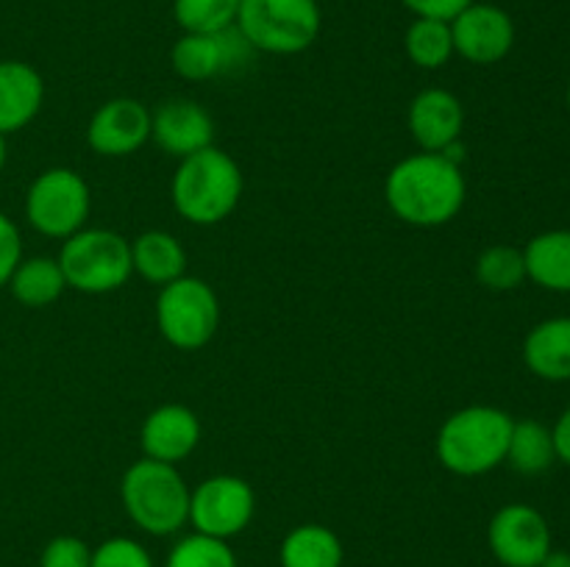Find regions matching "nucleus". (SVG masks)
Segmentation results:
<instances>
[{
    "instance_id": "nucleus-1",
    "label": "nucleus",
    "mask_w": 570,
    "mask_h": 567,
    "mask_svg": "<svg viewBox=\"0 0 570 567\" xmlns=\"http://www.w3.org/2000/svg\"><path fill=\"white\" fill-rule=\"evenodd\" d=\"M468 198L462 165L443 153L401 159L384 178V200L399 220L417 228H438L454 220Z\"/></svg>"
},
{
    "instance_id": "nucleus-2",
    "label": "nucleus",
    "mask_w": 570,
    "mask_h": 567,
    "mask_svg": "<svg viewBox=\"0 0 570 567\" xmlns=\"http://www.w3.org/2000/svg\"><path fill=\"white\" fill-rule=\"evenodd\" d=\"M512 415L499 406H465L438 431V459L454 476H484L507 461Z\"/></svg>"
},
{
    "instance_id": "nucleus-3",
    "label": "nucleus",
    "mask_w": 570,
    "mask_h": 567,
    "mask_svg": "<svg viewBox=\"0 0 570 567\" xmlns=\"http://www.w3.org/2000/svg\"><path fill=\"white\" fill-rule=\"evenodd\" d=\"M173 206L195 226H217L243 198L239 165L215 145L181 159L170 183Z\"/></svg>"
},
{
    "instance_id": "nucleus-4",
    "label": "nucleus",
    "mask_w": 570,
    "mask_h": 567,
    "mask_svg": "<svg viewBox=\"0 0 570 567\" xmlns=\"http://www.w3.org/2000/svg\"><path fill=\"white\" fill-rule=\"evenodd\" d=\"M189 493L176 465L142 456L126 470L120 481L122 509L134 526L154 537L176 534L189 520Z\"/></svg>"
},
{
    "instance_id": "nucleus-5",
    "label": "nucleus",
    "mask_w": 570,
    "mask_h": 567,
    "mask_svg": "<svg viewBox=\"0 0 570 567\" xmlns=\"http://www.w3.org/2000/svg\"><path fill=\"white\" fill-rule=\"evenodd\" d=\"M56 261L67 287L87 295L115 292L134 276L131 245L109 228H81L67 237Z\"/></svg>"
},
{
    "instance_id": "nucleus-6",
    "label": "nucleus",
    "mask_w": 570,
    "mask_h": 567,
    "mask_svg": "<svg viewBox=\"0 0 570 567\" xmlns=\"http://www.w3.org/2000/svg\"><path fill=\"white\" fill-rule=\"evenodd\" d=\"M237 28L254 50L295 56L321 33L317 0H239Z\"/></svg>"
},
{
    "instance_id": "nucleus-7",
    "label": "nucleus",
    "mask_w": 570,
    "mask_h": 567,
    "mask_svg": "<svg viewBox=\"0 0 570 567\" xmlns=\"http://www.w3.org/2000/svg\"><path fill=\"white\" fill-rule=\"evenodd\" d=\"M156 322L173 348L198 350L220 326V300L204 278L181 276L161 287L156 298Z\"/></svg>"
},
{
    "instance_id": "nucleus-8",
    "label": "nucleus",
    "mask_w": 570,
    "mask_h": 567,
    "mask_svg": "<svg viewBox=\"0 0 570 567\" xmlns=\"http://www.w3.org/2000/svg\"><path fill=\"white\" fill-rule=\"evenodd\" d=\"M92 206L89 183L70 167L39 172L26 195V217L33 231L50 239H67L83 228Z\"/></svg>"
},
{
    "instance_id": "nucleus-9",
    "label": "nucleus",
    "mask_w": 570,
    "mask_h": 567,
    "mask_svg": "<svg viewBox=\"0 0 570 567\" xmlns=\"http://www.w3.org/2000/svg\"><path fill=\"white\" fill-rule=\"evenodd\" d=\"M256 511V495L239 476H212L189 493V520L195 531L215 539L237 537Z\"/></svg>"
},
{
    "instance_id": "nucleus-10",
    "label": "nucleus",
    "mask_w": 570,
    "mask_h": 567,
    "mask_svg": "<svg viewBox=\"0 0 570 567\" xmlns=\"http://www.w3.org/2000/svg\"><path fill=\"white\" fill-rule=\"evenodd\" d=\"M488 543L504 567H540L551 550L549 520L529 504H507L490 520Z\"/></svg>"
},
{
    "instance_id": "nucleus-11",
    "label": "nucleus",
    "mask_w": 570,
    "mask_h": 567,
    "mask_svg": "<svg viewBox=\"0 0 570 567\" xmlns=\"http://www.w3.org/2000/svg\"><path fill=\"white\" fill-rule=\"evenodd\" d=\"M254 48L237 26L217 33H184L170 50L173 70L187 81H209L239 70L250 61Z\"/></svg>"
},
{
    "instance_id": "nucleus-12",
    "label": "nucleus",
    "mask_w": 570,
    "mask_h": 567,
    "mask_svg": "<svg viewBox=\"0 0 570 567\" xmlns=\"http://www.w3.org/2000/svg\"><path fill=\"white\" fill-rule=\"evenodd\" d=\"M451 39L454 53L471 64H495L507 59L515 44V22L501 6L473 0L451 20Z\"/></svg>"
},
{
    "instance_id": "nucleus-13",
    "label": "nucleus",
    "mask_w": 570,
    "mask_h": 567,
    "mask_svg": "<svg viewBox=\"0 0 570 567\" xmlns=\"http://www.w3.org/2000/svg\"><path fill=\"white\" fill-rule=\"evenodd\" d=\"M150 139V111L134 98H115L98 106L87 126V142L98 156H131Z\"/></svg>"
},
{
    "instance_id": "nucleus-14",
    "label": "nucleus",
    "mask_w": 570,
    "mask_h": 567,
    "mask_svg": "<svg viewBox=\"0 0 570 567\" xmlns=\"http://www.w3.org/2000/svg\"><path fill=\"white\" fill-rule=\"evenodd\" d=\"M406 126L412 139L423 148V153H443L454 142H460L465 126L462 100L449 89H423L412 98L406 111Z\"/></svg>"
},
{
    "instance_id": "nucleus-15",
    "label": "nucleus",
    "mask_w": 570,
    "mask_h": 567,
    "mask_svg": "<svg viewBox=\"0 0 570 567\" xmlns=\"http://www.w3.org/2000/svg\"><path fill=\"white\" fill-rule=\"evenodd\" d=\"M150 137L156 139V145L165 153L187 159L198 150L212 148V142H215V120L195 100H167L150 115Z\"/></svg>"
},
{
    "instance_id": "nucleus-16",
    "label": "nucleus",
    "mask_w": 570,
    "mask_h": 567,
    "mask_svg": "<svg viewBox=\"0 0 570 567\" xmlns=\"http://www.w3.org/2000/svg\"><path fill=\"white\" fill-rule=\"evenodd\" d=\"M200 442V420L189 406L165 404L145 417L139 428V445L148 459L176 465L187 459Z\"/></svg>"
},
{
    "instance_id": "nucleus-17",
    "label": "nucleus",
    "mask_w": 570,
    "mask_h": 567,
    "mask_svg": "<svg viewBox=\"0 0 570 567\" xmlns=\"http://www.w3.org/2000/svg\"><path fill=\"white\" fill-rule=\"evenodd\" d=\"M45 81L28 61H0V133H14L39 115Z\"/></svg>"
},
{
    "instance_id": "nucleus-18",
    "label": "nucleus",
    "mask_w": 570,
    "mask_h": 567,
    "mask_svg": "<svg viewBox=\"0 0 570 567\" xmlns=\"http://www.w3.org/2000/svg\"><path fill=\"white\" fill-rule=\"evenodd\" d=\"M523 361L543 381H570V317H549L523 339Z\"/></svg>"
},
{
    "instance_id": "nucleus-19",
    "label": "nucleus",
    "mask_w": 570,
    "mask_h": 567,
    "mask_svg": "<svg viewBox=\"0 0 570 567\" xmlns=\"http://www.w3.org/2000/svg\"><path fill=\"white\" fill-rule=\"evenodd\" d=\"M527 278L549 292H570V228H554L529 239L523 248Z\"/></svg>"
},
{
    "instance_id": "nucleus-20",
    "label": "nucleus",
    "mask_w": 570,
    "mask_h": 567,
    "mask_svg": "<svg viewBox=\"0 0 570 567\" xmlns=\"http://www.w3.org/2000/svg\"><path fill=\"white\" fill-rule=\"evenodd\" d=\"M134 272L142 276L148 284L165 287L176 281L187 270V250L173 233L145 231L131 242Z\"/></svg>"
},
{
    "instance_id": "nucleus-21",
    "label": "nucleus",
    "mask_w": 570,
    "mask_h": 567,
    "mask_svg": "<svg viewBox=\"0 0 570 567\" xmlns=\"http://www.w3.org/2000/svg\"><path fill=\"white\" fill-rule=\"evenodd\" d=\"M282 567H343V543L332 528L306 523L284 537Z\"/></svg>"
},
{
    "instance_id": "nucleus-22",
    "label": "nucleus",
    "mask_w": 570,
    "mask_h": 567,
    "mask_svg": "<svg viewBox=\"0 0 570 567\" xmlns=\"http://www.w3.org/2000/svg\"><path fill=\"white\" fill-rule=\"evenodd\" d=\"M9 289L22 306L42 309V306H50L61 298L67 281L59 261L50 259V256H33V259H22L17 265V270L9 278Z\"/></svg>"
},
{
    "instance_id": "nucleus-23",
    "label": "nucleus",
    "mask_w": 570,
    "mask_h": 567,
    "mask_svg": "<svg viewBox=\"0 0 570 567\" xmlns=\"http://www.w3.org/2000/svg\"><path fill=\"white\" fill-rule=\"evenodd\" d=\"M507 461L512 470L523 476H540L557 461L554 437L551 428L540 420H515L512 422L510 448H507Z\"/></svg>"
},
{
    "instance_id": "nucleus-24",
    "label": "nucleus",
    "mask_w": 570,
    "mask_h": 567,
    "mask_svg": "<svg viewBox=\"0 0 570 567\" xmlns=\"http://www.w3.org/2000/svg\"><path fill=\"white\" fill-rule=\"evenodd\" d=\"M406 56L421 70H440L454 56V39H451V22L432 20V17H415L406 28L404 37Z\"/></svg>"
},
{
    "instance_id": "nucleus-25",
    "label": "nucleus",
    "mask_w": 570,
    "mask_h": 567,
    "mask_svg": "<svg viewBox=\"0 0 570 567\" xmlns=\"http://www.w3.org/2000/svg\"><path fill=\"white\" fill-rule=\"evenodd\" d=\"M476 281L493 292H510L527 281V261L523 250L512 245H493L482 250L476 259Z\"/></svg>"
},
{
    "instance_id": "nucleus-26",
    "label": "nucleus",
    "mask_w": 570,
    "mask_h": 567,
    "mask_svg": "<svg viewBox=\"0 0 570 567\" xmlns=\"http://www.w3.org/2000/svg\"><path fill=\"white\" fill-rule=\"evenodd\" d=\"M239 0H173V17L184 33H217L237 26Z\"/></svg>"
},
{
    "instance_id": "nucleus-27",
    "label": "nucleus",
    "mask_w": 570,
    "mask_h": 567,
    "mask_svg": "<svg viewBox=\"0 0 570 567\" xmlns=\"http://www.w3.org/2000/svg\"><path fill=\"white\" fill-rule=\"evenodd\" d=\"M165 567H237V556L226 539L195 531L173 545Z\"/></svg>"
},
{
    "instance_id": "nucleus-28",
    "label": "nucleus",
    "mask_w": 570,
    "mask_h": 567,
    "mask_svg": "<svg viewBox=\"0 0 570 567\" xmlns=\"http://www.w3.org/2000/svg\"><path fill=\"white\" fill-rule=\"evenodd\" d=\"M89 567H154V559L137 539L111 537L92 550Z\"/></svg>"
},
{
    "instance_id": "nucleus-29",
    "label": "nucleus",
    "mask_w": 570,
    "mask_h": 567,
    "mask_svg": "<svg viewBox=\"0 0 570 567\" xmlns=\"http://www.w3.org/2000/svg\"><path fill=\"white\" fill-rule=\"evenodd\" d=\"M92 565V550L83 539L72 534H61L45 545L39 556V567H89Z\"/></svg>"
},
{
    "instance_id": "nucleus-30",
    "label": "nucleus",
    "mask_w": 570,
    "mask_h": 567,
    "mask_svg": "<svg viewBox=\"0 0 570 567\" xmlns=\"http://www.w3.org/2000/svg\"><path fill=\"white\" fill-rule=\"evenodd\" d=\"M22 261V239L14 222L0 211V287H9L11 272Z\"/></svg>"
},
{
    "instance_id": "nucleus-31",
    "label": "nucleus",
    "mask_w": 570,
    "mask_h": 567,
    "mask_svg": "<svg viewBox=\"0 0 570 567\" xmlns=\"http://www.w3.org/2000/svg\"><path fill=\"white\" fill-rule=\"evenodd\" d=\"M415 17H432V20L451 22L473 0H401Z\"/></svg>"
},
{
    "instance_id": "nucleus-32",
    "label": "nucleus",
    "mask_w": 570,
    "mask_h": 567,
    "mask_svg": "<svg viewBox=\"0 0 570 567\" xmlns=\"http://www.w3.org/2000/svg\"><path fill=\"white\" fill-rule=\"evenodd\" d=\"M551 437H554V450H557V459L562 465L570 467V406L560 415V420L554 422L551 428Z\"/></svg>"
},
{
    "instance_id": "nucleus-33",
    "label": "nucleus",
    "mask_w": 570,
    "mask_h": 567,
    "mask_svg": "<svg viewBox=\"0 0 570 567\" xmlns=\"http://www.w3.org/2000/svg\"><path fill=\"white\" fill-rule=\"evenodd\" d=\"M540 567H570V554L568 550L551 548L549 554H546V559L540 561Z\"/></svg>"
},
{
    "instance_id": "nucleus-34",
    "label": "nucleus",
    "mask_w": 570,
    "mask_h": 567,
    "mask_svg": "<svg viewBox=\"0 0 570 567\" xmlns=\"http://www.w3.org/2000/svg\"><path fill=\"white\" fill-rule=\"evenodd\" d=\"M3 165H6V137L0 133V170H3Z\"/></svg>"
},
{
    "instance_id": "nucleus-35",
    "label": "nucleus",
    "mask_w": 570,
    "mask_h": 567,
    "mask_svg": "<svg viewBox=\"0 0 570 567\" xmlns=\"http://www.w3.org/2000/svg\"><path fill=\"white\" fill-rule=\"evenodd\" d=\"M568 109H570V81H568Z\"/></svg>"
}]
</instances>
